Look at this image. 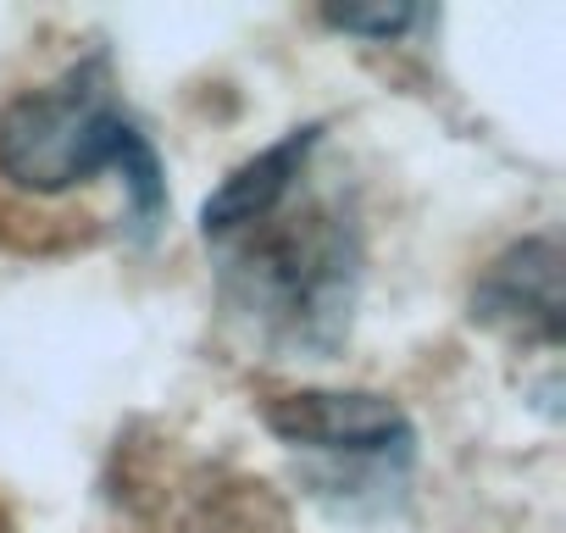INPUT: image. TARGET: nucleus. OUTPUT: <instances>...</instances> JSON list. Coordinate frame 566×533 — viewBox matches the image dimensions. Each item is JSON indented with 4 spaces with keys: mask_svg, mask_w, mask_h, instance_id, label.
I'll return each instance as SVG.
<instances>
[{
    "mask_svg": "<svg viewBox=\"0 0 566 533\" xmlns=\"http://www.w3.org/2000/svg\"><path fill=\"white\" fill-rule=\"evenodd\" d=\"M217 295L250 345L272 356L334 362L350 339L367 244L345 189L306 173L272 211L211 244Z\"/></svg>",
    "mask_w": 566,
    "mask_h": 533,
    "instance_id": "f257e3e1",
    "label": "nucleus"
},
{
    "mask_svg": "<svg viewBox=\"0 0 566 533\" xmlns=\"http://www.w3.org/2000/svg\"><path fill=\"white\" fill-rule=\"evenodd\" d=\"M112 173L128 195L134 239H150L167 217V173L156 145L123 112L106 56L67 67L56 84L18 95L0 112V178L29 195H67Z\"/></svg>",
    "mask_w": 566,
    "mask_h": 533,
    "instance_id": "f03ea898",
    "label": "nucleus"
},
{
    "mask_svg": "<svg viewBox=\"0 0 566 533\" xmlns=\"http://www.w3.org/2000/svg\"><path fill=\"white\" fill-rule=\"evenodd\" d=\"M272 439L317 467V489H339V505L373 494L378 505L406 483L417 461V428L389 395L367 389H301L266 406Z\"/></svg>",
    "mask_w": 566,
    "mask_h": 533,
    "instance_id": "7ed1b4c3",
    "label": "nucleus"
},
{
    "mask_svg": "<svg viewBox=\"0 0 566 533\" xmlns=\"http://www.w3.org/2000/svg\"><path fill=\"white\" fill-rule=\"evenodd\" d=\"M472 323L527 339L538 351H560V244L555 233H533L489 261L472 290Z\"/></svg>",
    "mask_w": 566,
    "mask_h": 533,
    "instance_id": "20e7f679",
    "label": "nucleus"
},
{
    "mask_svg": "<svg viewBox=\"0 0 566 533\" xmlns=\"http://www.w3.org/2000/svg\"><path fill=\"white\" fill-rule=\"evenodd\" d=\"M323 150V123H306V128H290L283 139H272L266 150H255L250 161H239L200 206V239L217 244L228 233H239L244 222H255L261 211H272L283 195H290L312 161Z\"/></svg>",
    "mask_w": 566,
    "mask_h": 533,
    "instance_id": "39448f33",
    "label": "nucleus"
},
{
    "mask_svg": "<svg viewBox=\"0 0 566 533\" xmlns=\"http://www.w3.org/2000/svg\"><path fill=\"white\" fill-rule=\"evenodd\" d=\"M428 12L417 7H389V0H378V7H323V23L339 29V34H356V40H400L422 23Z\"/></svg>",
    "mask_w": 566,
    "mask_h": 533,
    "instance_id": "423d86ee",
    "label": "nucleus"
}]
</instances>
